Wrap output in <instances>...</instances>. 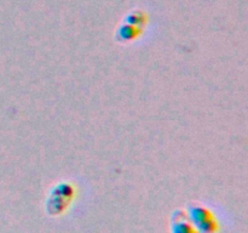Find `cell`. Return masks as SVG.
I'll use <instances>...</instances> for the list:
<instances>
[{
    "label": "cell",
    "instance_id": "6da1fadb",
    "mask_svg": "<svg viewBox=\"0 0 248 233\" xmlns=\"http://www.w3.org/2000/svg\"><path fill=\"white\" fill-rule=\"evenodd\" d=\"M189 218L199 233H218L219 225L215 214L202 205H191Z\"/></svg>",
    "mask_w": 248,
    "mask_h": 233
},
{
    "label": "cell",
    "instance_id": "7a4b0ae2",
    "mask_svg": "<svg viewBox=\"0 0 248 233\" xmlns=\"http://www.w3.org/2000/svg\"><path fill=\"white\" fill-rule=\"evenodd\" d=\"M74 197V188L69 183H60L53 188L47 200V211L51 215H61L67 210Z\"/></svg>",
    "mask_w": 248,
    "mask_h": 233
},
{
    "label": "cell",
    "instance_id": "3957f363",
    "mask_svg": "<svg viewBox=\"0 0 248 233\" xmlns=\"http://www.w3.org/2000/svg\"><path fill=\"white\" fill-rule=\"evenodd\" d=\"M172 233H199L183 210H176L172 215Z\"/></svg>",
    "mask_w": 248,
    "mask_h": 233
},
{
    "label": "cell",
    "instance_id": "277c9868",
    "mask_svg": "<svg viewBox=\"0 0 248 233\" xmlns=\"http://www.w3.org/2000/svg\"><path fill=\"white\" fill-rule=\"evenodd\" d=\"M140 33V29L137 28L135 26H131V24H125V26L121 27L119 29V33L116 38L119 40H123V41H130L133 40V39L137 38Z\"/></svg>",
    "mask_w": 248,
    "mask_h": 233
},
{
    "label": "cell",
    "instance_id": "5b68a950",
    "mask_svg": "<svg viewBox=\"0 0 248 233\" xmlns=\"http://www.w3.org/2000/svg\"><path fill=\"white\" fill-rule=\"evenodd\" d=\"M142 21H145V19H143V14H140V12H135V14L130 15V17L127 18L128 24L137 27V28L142 26Z\"/></svg>",
    "mask_w": 248,
    "mask_h": 233
}]
</instances>
